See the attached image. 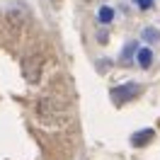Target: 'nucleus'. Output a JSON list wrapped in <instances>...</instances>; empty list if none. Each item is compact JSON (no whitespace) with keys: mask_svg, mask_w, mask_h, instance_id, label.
Returning a JSON list of instances; mask_svg holds the SVG:
<instances>
[{"mask_svg":"<svg viewBox=\"0 0 160 160\" xmlns=\"http://www.w3.org/2000/svg\"><path fill=\"white\" fill-rule=\"evenodd\" d=\"M141 92V85H136V82H124V85H117V88H112V102L114 104H124V102L133 100L136 95Z\"/></svg>","mask_w":160,"mask_h":160,"instance_id":"obj_1","label":"nucleus"},{"mask_svg":"<svg viewBox=\"0 0 160 160\" xmlns=\"http://www.w3.org/2000/svg\"><path fill=\"white\" fill-rule=\"evenodd\" d=\"M141 39L150 41V44H153V41H160V32L153 29V27H146V29H143V34H141Z\"/></svg>","mask_w":160,"mask_h":160,"instance_id":"obj_6","label":"nucleus"},{"mask_svg":"<svg viewBox=\"0 0 160 160\" xmlns=\"http://www.w3.org/2000/svg\"><path fill=\"white\" fill-rule=\"evenodd\" d=\"M22 73L29 82H37L39 80V73H41V56H27L22 61Z\"/></svg>","mask_w":160,"mask_h":160,"instance_id":"obj_2","label":"nucleus"},{"mask_svg":"<svg viewBox=\"0 0 160 160\" xmlns=\"http://www.w3.org/2000/svg\"><path fill=\"white\" fill-rule=\"evenodd\" d=\"M97 20H100V24H109V22L114 20V10H112V8H107V5H102Z\"/></svg>","mask_w":160,"mask_h":160,"instance_id":"obj_5","label":"nucleus"},{"mask_svg":"<svg viewBox=\"0 0 160 160\" xmlns=\"http://www.w3.org/2000/svg\"><path fill=\"white\" fill-rule=\"evenodd\" d=\"M136 58H138L141 68H150V63H153V51L150 49H138L136 51Z\"/></svg>","mask_w":160,"mask_h":160,"instance_id":"obj_4","label":"nucleus"},{"mask_svg":"<svg viewBox=\"0 0 160 160\" xmlns=\"http://www.w3.org/2000/svg\"><path fill=\"white\" fill-rule=\"evenodd\" d=\"M136 5H138L141 10H148L150 5H153V0H136Z\"/></svg>","mask_w":160,"mask_h":160,"instance_id":"obj_7","label":"nucleus"},{"mask_svg":"<svg viewBox=\"0 0 160 160\" xmlns=\"http://www.w3.org/2000/svg\"><path fill=\"white\" fill-rule=\"evenodd\" d=\"M155 136V131L153 129H143V131H136L133 136H131V146H136V148H143L146 143H150V138Z\"/></svg>","mask_w":160,"mask_h":160,"instance_id":"obj_3","label":"nucleus"}]
</instances>
